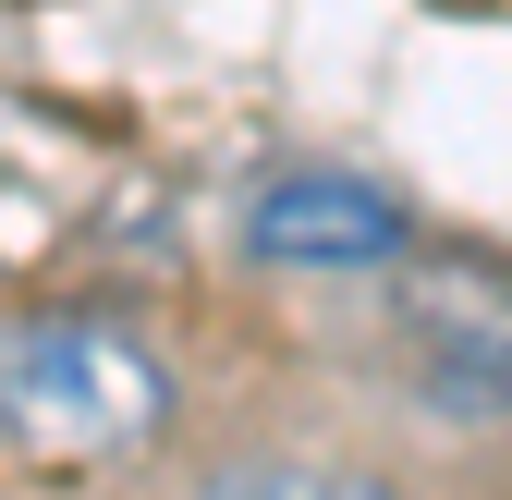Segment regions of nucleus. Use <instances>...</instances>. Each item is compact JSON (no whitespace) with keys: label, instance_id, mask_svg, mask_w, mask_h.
<instances>
[{"label":"nucleus","instance_id":"f257e3e1","mask_svg":"<svg viewBox=\"0 0 512 500\" xmlns=\"http://www.w3.org/2000/svg\"><path fill=\"white\" fill-rule=\"evenodd\" d=\"M171 427V366L86 305L0 318V440L37 464H122Z\"/></svg>","mask_w":512,"mask_h":500},{"label":"nucleus","instance_id":"20e7f679","mask_svg":"<svg viewBox=\"0 0 512 500\" xmlns=\"http://www.w3.org/2000/svg\"><path fill=\"white\" fill-rule=\"evenodd\" d=\"M196 500H403L378 476H342V464H220Z\"/></svg>","mask_w":512,"mask_h":500},{"label":"nucleus","instance_id":"7ed1b4c3","mask_svg":"<svg viewBox=\"0 0 512 500\" xmlns=\"http://www.w3.org/2000/svg\"><path fill=\"white\" fill-rule=\"evenodd\" d=\"M244 244L269 269H391L415 220L391 183H366V171H281V183H256L244 196Z\"/></svg>","mask_w":512,"mask_h":500},{"label":"nucleus","instance_id":"f03ea898","mask_svg":"<svg viewBox=\"0 0 512 500\" xmlns=\"http://www.w3.org/2000/svg\"><path fill=\"white\" fill-rule=\"evenodd\" d=\"M403 379L427 415L452 427H500L512 415V281L488 269H415L403 281Z\"/></svg>","mask_w":512,"mask_h":500}]
</instances>
